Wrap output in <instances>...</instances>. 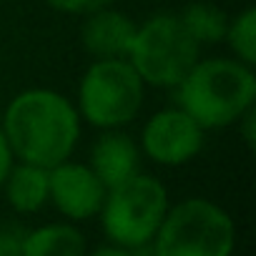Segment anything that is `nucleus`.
Listing matches in <instances>:
<instances>
[{
  "mask_svg": "<svg viewBox=\"0 0 256 256\" xmlns=\"http://www.w3.org/2000/svg\"><path fill=\"white\" fill-rule=\"evenodd\" d=\"M174 100L204 131H224L238 123L244 113L256 108L254 66L234 56L198 58L186 78L174 88Z\"/></svg>",
  "mask_w": 256,
  "mask_h": 256,
  "instance_id": "obj_2",
  "label": "nucleus"
},
{
  "mask_svg": "<svg viewBox=\"0 0 256 256\" xmlns=\"http://www.w3.org/2000/svg\"><path fill=\"white\" fill-rule=\"evenodd\" d=\"M146 83L126 58L90 60L76 88V108L83 126L110 131L131 126L146 103Z\"/></svg>",
  "mask_w": 256,
  "mask_h": 256,
  "instance_id": "obj_3",
  "label": "nucleus"
},
{
  "mask_svg": "<svg viewBox=\"0 0 256 256\" xmlns=\"http://www.w3.org/2000/svg\"><path fill=\"white\" fill-rule=\"evenodd\" d=\"M48 178H50L48 204L66 221L83 224V221L98 218L108 188L93 174V168L88 164L68 158V161L48 168Z\"/></svg>",
  "mask_w": 256,
  "mask_h": 256,
  "instance_id": "obj_8",
  "label": "nucleus"
},
{
  "mask_svg": "<svg viewBox=\"0 0 256 256\" xmlns=\"http://www.w3.org/2000/svg\"><path fill=\"white\" fill-rule=\"evenodd\" d=\"M86 164L106 184V188H113L141 174L144 154L138 148V138H134L126 128H110L98 134Z\"/></svg>",
  "mask_w": 256,
  "mask_h": 256,
  "instance_id": "obj_9",
  "label": "nucleus"
},
{
  "mask_svg": "<svg viewBox=\"0 0 256 256\" xmlns=\"http://www.w3.org/2000/svg\"><path fill=\"white\" fill-rule=\"evenodd\" d=\"M88 241L78 224L50 221L26 231L23 256H86Z\"/></svg>",
  "mask_w": 256,
  "mask_h": 256,
  "instance_id": "obj_12",
  "label": "nucleus"
},
{
  "mask_svg": "<svg viewBox=\"0 0 256 256\" xmlns=\"http://www.w3.org/2000/svg\"><path fill=\"white\" fill-rule=\"evenodd\" d=\"M136 26L138 23L131 16L126 10H118L116 6L100 8L83 18L80 46L90 56V60L126 58L136 36Z\"/></svg>",
  "mask_w": 256,
  "mask_h": 256,
  "instance_id": "obj_10",
  "label": "nucleus"
},
{
  "mask_svg": "<svg viewBox=\"0 0 256 256\" xmlns=\"http://www.w3.org/2000/svg\"><path fill=\"white\" fill-rule=\"evenodd\" d=\"M46 6L53 8L56 13L63 16H76V18H86L100 8L116 6V0H46Z\"/></svg>",
  "mask_w": 256,
  "mask_h": 256,
  "instance_id": "obj_15",
  "label": "nucleus"
},
{
  "mask_svg": "<svg viewBox=\"0 0 256 256\" xmlns=\"http://www.w3.org/2000/svg\"><path fill=\"white\" fill-rule=\"evenodd\" d=\"M13 164H16V156H13V151H10V146H8V138H6V134H3V128H0V186H3L6 176L10 174Z\"/></svg>",
  "mask_w": 256,
  "mask_h": 256,
  "instance_id": "obj_17",
  "label": "nucleus"
},
{
  "mask_svg": "<svg viewBox=\"0 0 256 256\" xmlns=\"http://www.w3.org/2000/svg\"><path fill=\"white\" fill-rule=\"evenodd\" d=\"M23 236L18 226H0V256H23Z\"/></svg>",
  "mask_w": 256,
  "mask_h": 256,
  "instance_id": "obj_16",
  "label": "nucleus"
},
{
  "mask_svg": "<svg viewBox=\"0 0 256 256\" xmlns=\"http://www.w3.org/2000/svg\"><path fill=\"white\" fill-rule=\"evenodd\" d=\"M171 206L168 188L151 174H136L128 181L108 188L100 206V228L108 244L146 251L161 228V221Z\"/></svg>",
  "mask_w": 256,
  "mask_h": 256,
  "instance_id": "obj_5",
  "label": "nucleus"
},
{
  "mask_svg": "<svg viewBox=\"0 0 256 256\" xmlns=\"http://www.w3.org/2000/svg\"><path fill=\"white\" fill-rule=\"evenodd\" d=\"M228 13L211 3V0H194L188 3L181 13H178V20L181 26L186 28V33L204 48V46H216V43H224L226 38V28H228Z\"/></svg>",
  "mask_w": 256,
  "mask_h": 256,
  "instance_id": "obj_13",
  "label": "nucleus"
},
{
  "mask_svg": "<svg viewBox=\"0 0 256 256\" xmlns=\"http://www.w3.org/2000/svg\"><path fill=\"white\" fill-rule=\"evenodd\" d=\"M0 128L16 161L43 168L73 158L83 136V120L73 98L53 88H28L10 98Z\"/></svg>",
  "mask_w": 256,
  "mask_h": 256,
  "instance_id": "obj_1",
  "label": "nucleus"
},
{
  "mask_svg": "<svg viewBox=\"0 0 256 256\" xmlns=\"http://www.w3.org/2000/svg\"><path fill=\"white\" fill-rule=\"evenodd\" d=\"M231 56L246 66H256V8L248 6L228 18L226 38Z\"/></svg>",
  "mask_w": 256,
  "mask_h": 256,
  "instance_id": "obj_14",
  "label": "nucleus"
},
{
  "mask_svg": "<svg viewBox=\"0 0 256 256\" xmlns=\"http://www.w3.org/2000/svg\"><path fill=\"white\" fill-rule=\"evenodd\" d=\"M198 58L201 46L186 33L176 13H158L138 23L126 56L146 88L161 90H174Z\"/></svg>",
  "mask_w": 256,
  "mask_h": 256,
  "instance_id": "obj_6",
  "label": "nucleus"
},
{
  "mask_svg": "<svg viewBox=\"0 0 256 256\" xmlns=\"http://www.w3.org/2000/svg\"><path fill=\"white\" fill-rule=\"evenodd\" d=\"M0 191L6 194V201L16 214H20V216L40 214L48 206V198H50L48 168L16 161L10 174L6 176L3 186H0Z\"/></svg>",
  "mask_w": 256,
  "mask_h": 256,
  "instance_id": "obj_11",
  "label": "nucleus"
},
{
  "mask_svg": "<svg viewBox=\"0 0 256 256\" xmlns=\"http://www.w3.org/2000/svg\"><path fill=\"white\" fill-rule=\"evenodd\" d=\"M86 256H138V251L123 248V246H116V244H103V246H96L93 251H88Z\"/></svg>",
  "mask_w": 256,
  "mask_h": 256,
  "instance_id": "obj_18",
  "label": "nucleus"
},
{
  "mask_svg": "<svg viewBox=\"0 0 256 256\" xmlns=\"http://www.w3.org/2000/svg\"><path fill=\"white\" fill-rule=\"evenodd\" d=\"M148 248L154 256H234L236 224L221 204L188 196L168 206Z\"/></svg>",
  "mask_w": 256,
  "mask_h": 256,
  "instance_id": "obj_4",
  "label": "nucleus"
},
{
  "mask_svg": "<svg viewBox=\"0 0 256 256\" xmlns=\"http://www.w3.org/2000/svg\"><path fill=\"white\" fill-rule=\"evenodd\" d=\"M204 146L206 131L176 103L151 113L138 134V148L144 158L161 168L188 166L201 156Z\"/></svg>",
  "mask_w": 256,
  "mask_h": 256,
  "instance_id": "obj_7",
  "label": "nucleus"
}]
</instances>
